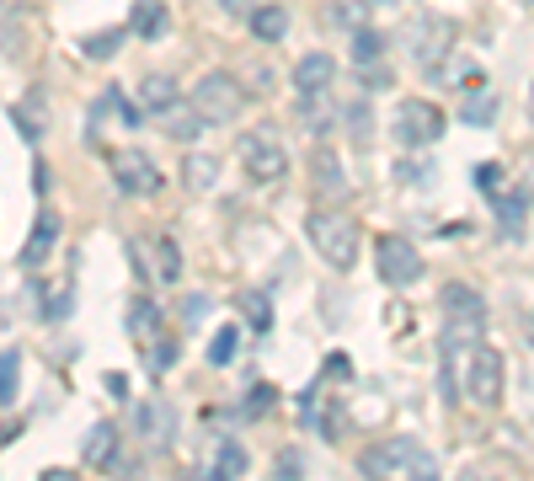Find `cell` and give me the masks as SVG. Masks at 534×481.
Returning a JSON list of instances; mask_svg holds the SVG:
<instances>
[{
    "label": "cell",
    "mask_w": 534,
    "mask_h": 481,
    "mask_svg": "<svg viewBox=\"0 0 534 481\" xmlns=\"http://www.w3.org/2000/svg\"><path fill=\"white\" fill-rule=\"evenodd\" d=\"M358 465H364V476H438V460L412 439V433H396V439H385V444H369L364 455H358Z\"/></svg>",
    "instance_id": "obj_1"
},
{
    "label": "cell",
    "mask_w": 534,
    "mask_h": 481,
    "mask_svg": "<svg viewBox=\"0 0 534 481\" xmlns=\"http://www.w3.org/2000/svg\"><path fill=\"white\" fill-rule=\"evenodd\" d=\"M444 348H476L481 343V327H486V300L470 284H444Z\"/></svg>",
    "instance_id": "obj_2"
},
{
    "label": "cell",
    "mask_w": 534,
    "mask_h": 481,
    "mask_svg": "<svg viewBox=\"0 0 534 481\" xmlns=\"http://www.w3.org/2000/svg\"><path fill=\"white\" fill-rule=\"evenodd\" d=\"M310 241H316V252L332 262L337 273H348L358 262V220H348V214L316 209L310 214Z\"/></svg>",
    "instance_id": "obj_3"
},
{
    "label": "cell",
    "mask_w": 534,
    "mask_h": 481,
    "mask_svg": "<svg viewBox=\"0 0 534 481\" xmlns=\"http://www.w3.org/2000/svg\"><path fill=\"white\" fill-rule=\"evenodd\" d=\"M390 134H396L401 150L433 145V139L444 134V107L428 102V97H406V102L396 107V123H390Z\"/></svg>",
    "instance_id": "obj_4"
},
{
    "label": "cell",
    "mask_w": 534,
    "mask_h": 481,
    "mask_svg": "<svg viewBox=\"0 0 534 481\" xmlns=\"http://www.w3.org/2000/svg\"><path fill=\"white\" fill-rule=\"evenodd\" d=\"M193 107L203 113V123H235V118H241V107H246V91H241L235 75L209 70V75L193 86Z\"/></svg>",
    "instance_id": "obj_5"
},
{
    "label": "cell",
    "mask_w": 534,
    "mask_h": 481,
    "mask_svg": "<svg viewBox=\"0 0 534 481\" xmlns=\"http://www.w3.org/2000/svg\"><path fill=\"white\" fill-rule=\"evenodd\" d=\"M460 391L476 401V407H497V401H502V353H497V348L476 343V348L465 353V380H460Z\"/></svg>",
    "instance_id": "obj_6"
},
{
    "label": "cell",
    "mask_w": 534,
    "mask_h": 481,
    "mask_svg": "<svg viewBox=\"0 0 534 481\" xmlns=\"http://www.w3.org/2000/svg\"><path fill=\"white\" fill-rule=\"evenodd\" d=\"M241 166L251 182H278L289 177V155L278 145L273 129H257V134H241Z\"/></svg>",
    "instance_id": "obj_7"
},
{
    "label": "cell",
    "mask_w": 534,
    "mask_h": 481,
    "mask_svg": "<svg viewBox=\"0 0 534 481\" xmlns=\"http://www.w3.org/2000/svg\"><path fill=\"white\" fill-rule=\"evenodd\" d=\"M129 332L150 348V369H166L177 359V348H171V337H166V316L150 300H129Z\"/></svg>",
    "instance_id": "obj_8"
},
{
    "label": "cell",
    "mask_w": 534,
    "mask_h": 481,
    "mask_svg": "<svg viewBox=\"0 0 534 481\" xmlns=\"http://www.w3.org/2000/svg\"><path fill=\"white\" fill-rule=\"evenodd\" d=\"M374 262H380V278L385 284H417L422 278V252L406 236H380V246H374Z\"/></svg>",
    "instance_id": "obj_9"
},
{
    "label": "cell",
    "mask_w": 534,
    "mask_h": 481,
    "mask_svg": "<svg viewBox=\"0 0 534 481\" xmlns=\"http://www.w3.org/2000/svg\"><path fill=\"white\" fill-rule=\"evenodd\" d=\"M107 166H113L118 188L134 193V198H145V193L161 188V172H155L150 155H139V150H113V155H107Z\"/></svg>",
    "instance_id": "obj_10"
},
{
    "label": "cell",
    "mask_w": 534,
    "mask_h": 481,
    "mask_svg": "<svg viewBox=\"0 0 534 481\" xmlns=\"http://www.w3.org/2000/svg\"><path fill=\"white\" fill-rule=\"evenodd\" d=\"M449 38H454V33H449V22H438V17H417L412 27H406V43H412V54H417V65H422V70H433L438 59L449 54V49H444Z\"/></svg>",
    "instance_id": "obj_11"
},
{
    "label": "cell",
    "mask_w": 534,
    "mask_h": 481,
    "mask_svg": "<svg viewBox=\"0 0 534 481\" xmlns=\"http://www.w3.org/2000/svg\"><path fill=\"white\" fill-rule=\"evenodd\" d=\"M332 81H337V59L332 54H305L300 65H294V86H300V97H321Z\"/></svg>",
    "instance_id": "obj_12"
},
{
    "label": "cell",
    "mask_w": 534,
    "mask_h": 481,
    "mask_svg": "<svg viewBox=\"0 0 534 481\" xmlns=\"http://www.w3.org/2000/svg\"><path fill=\"white\" fill-rule=\"evenodd\" d=\"M134 428L145 433L150 444H166V439H171V428H177V417H171V401H161V396L139 401V412H134Z\"/></svg>",
    "instance_id": "obj_13"
},
{
    "label": "cell",
    "mask_w": 534,
    "mask_h": 481,
    "mask_svg": "<svg viewBox=\"0 0 534 481\" xmlns=\"http://www.w3.org/2000/svg\"><path fill=\"white\" fill-rule=\"evenodd\" d=\"M54 241H59V220L54 214H38L33 236H27V246H22V268H43L49 252H54Z\"/></svg>",
    "instance_id": "obj_14"
},
{
    "label": "cell",
    "mask_w": 534,
    "mask_h": 481,
    "mask_svg": "<svg viewBox=\"0 0 534 481\" xmlns=\"http://www.w3.org/2000/svg\"><path fill=\"white\" fill-rule=\"evenodd\" d=\"M310 172H316V188L321 193H348V172H342V161H337V150L332 145H321L316 155H310Z\"/></svg>",
    "instance_id": "obj_15"
},
{
    "label": "cell",
    "mask_w": 534,
    "mask_h": 481,
    "mask_svg": "<svg viewBox=\"0 0 534 481\" xmlns=\"http://www.w3.org/2000/svg\"><path fill=\"white\" fill-rule=\"evenodd\" d=\"M155 118H161V129H166L171 139H198V129H203V113H198L193 102H187V107L171 102V107H161Z\"/></svg>",
    "instance_id": "obj_16"
},
{
    "label": "cell",
    "mask_w": 534,
    "mask_h": 481,
    "mask_svg": "<svg viewBox=\"0 0 534 481\" xmlns=\"http://www.w3.org/2000/svg\"><path fill=\"white\" fill-rule=\"evenodd\" d=\"M113 455H118V428L113 423H97V428L86 433V465H91V471H107Z\"/></svg>",
    "instance_id": "obj_17"
},
{
    "label": "cell",
    "mask_w": 534,
    "mask_h": 481,
    "mask_svg": "<svg viewBox=\"0 0 534 481\" xmlns=\"http://www.w3.org/2000/svg\"><path fill=\"white\" fill-rule=\"evenodd\" d=\"M182 182H187V193H209L219 182V161H214V155H187V161H182Z\"/></svg>",
    "instance_id": "obj_18"
},
{
    "label": "cell",
    "mask_w": 534,
    "mask_h": 481,
    "mask_svg": "<svg viewBox=\"0 0 534 481\" xmlns=\"http://www.w3.org/2000/svg\"><path fill=\"white\" fill-rule=\"evenodd\" d=\"M251 33H257L262 43H278L289 33V11L284 6H257L251 11Z\"/></svg>",
    "instance_id": "obj_19"
},
{
    "label": "cell",
    "mask_w": 534,
    "mask_h": 481,
    "mask_svg": "<svg viewBox=\"0 0 534 481\" xmlns=\"http://www.w3.org/2000/svg\"><path fill=\"white\" fill-rule=\"evenodd\" d=\"M134 33L139 38H161L166 33V6H161V0H134Z\"/></svg>",
    "instance_id": "obj_20"
},
{
    "label": "cell",
    "mask_w": 534,
    "mask_h": 481,
    "mask_svg": "<svg viewBox=\"0 0 534 481\" xmlns=\"http://www.w3.org/2000/svg\"><path fill=\"white\" fill-rule=\"evenodd\" d=\"M22 396V353H0V407H11V401Z\"/></svg>",
    "instance_id": "obj_21"
},
{
    "label": "cell",
    "mask_w": 534,
    "mask_h": 481,
    "mask_svg": "<svg viewBox=\"0 0 534 481\" xmlns=\"http://www.w3.org/2000/svg\"><path fill=\"white\" fill-rule=\"evenodd\" d=\"M139 102H145L150 113H161V107L177 102V81H171V75H145V86H139Z\"/></svg>",
    "instance_id": "obj_22"
},
{
    "label": "cell",
    "mask_w": 534,
    "mask_h": 481,
    "mask_svg": "<svg viewBox=\"0 0 534 481\" xmlns=\"http://www.w3.org/2000/svg\"><path fill=\"white\" fill-rule=\"evenodd\" d=\"M123 38H129V27H107V33H91V38H81V54H86V59H113Z\"/></svg>",
    "instance_id": "obj_23"
},
{
    "label": "cell",
    "mask_w": 534,
    "mask_h": 481,
    "mask_svg": "<svg viewBox=\"0 0 534 481\" xmlns=\"http://www.w3.org/2000/svg\"><path fill=\"white\" fill-rule=\"evenodd\" d=\"M380 54H385V38L380 33H369V27H358L353 33V65H380Z\"/></svg>",
    "instance_id": "obj_24"
},
{
    "label": "cell",
    "mask_w": 534,
    "mask_h": 481,
    "mask_svg": "<svg viewBox=\"0 0 534 481\" xmlns=\"http://www.w3.org/2000/svg\"><path fill=\"white\" fill-rule=\"evenodd\" d=\"M235 348H241V332H235V327H219V332H214V348H209V364H230Z\"/></svg>",
    "instance_id": "obj_25"
},
{
    "label": "cell",
    "mask_w": 534,
    "mask_h": 481,
    "mask_svg": "<svg viewBox=\"0 0 534 481\" xmlns=\"http://www.w3.org/2000/svg\"><path fill=\"white\" fill-rule=\"evenodd\" d=\"M155 252H161V268H155V273H161L166 284H177V278H182V252L171 241H155Z\"/></svg>",
    "instance_id": "obj_26"
},
{
    "label": "cell",
    "mask_w": 534,
    "mask_h": 481,
    "mask_svg": "<svg viewBox=\"0 0 534 481\" xmlns=\"http://www.w3.org/2000/svg\"><path fill=\"white\" fill-rule=\"evenodd\" d=\"M492 113H497V97H492V91H476V97H465V118H470V123H486Z\"/></svg>",
    "instance_id": "obj_27"
},
{
    "label": "cell",
    "mask_w": 534,
    "mask_h": 481,
    "mask_svg": "<svg viewBox=\"0 0 534 481\" xmlns=\"http://www.w3.org/2000/svg\"><path fill=\"white\" fill-rule=\"evenodd\" d=\"M246 471V455H241V444H225L219 449V465H214V476H241Z\"/></svg>",
    "instance_id": "obj_28"
},
{
    "label": "cell",
    "mask_w": 534,
    "mask_h": 481,
    "mask_svg": "<svg viewBox=\"0 0 534 481\" xmlns=\"http://www.w3.org/2000/svg\"><path fill=\"white\" fill-rule=\"evenodd\" d=\"M43 316H49V321H65V316H70V284H54V289H49Z\"/></svg>",
    "instance_id": "obj_29"
},
{
    "label": "cell",
    "mask_w": 534,
    "mask_h": 481,
    "mask_svg": "<svg viewBox=\"0 0 534 481\" xmlns=\"http://www.w3.org/2000/svg\"><path fill=\"white\" fill-rule=\"evenodd\" d=\"M502 230H508V236L524 230V198H502Z\"/></svg>",
    "instance_id": "obj_30"
},
{
    "label": "cell",
    "mask_w": 534,
    "mask_h": 481,
    "mask_svg": "<svg viewBox=\"0 0 534 481\" xmlns=\"http://www.w3.org/2000/svg\"><path fill=\"white\" fill-rule=\"evenodd\" d=\"M273 407V385H251V396H246V412H267Z\"/></svg>",
    "instance_id": "obj_31"
},
{
    "label": "cell",
    "mask_w": 534,
    "mask_h": 481,
    "mask_svg": "<svg viewBox=\"0 0 534 481\" xmlns=\"http://www.w3.org/2000/svg\"><path fill=\"white\" fill-rule=\"evenodd\" d=\"M219 11H230V17H251V11H257V0H219Z\"/></svg>",
    "instance_id": "obj_32"
},
{
    "label": "cell",
    "mask_w": 534,
    "mask_h": 481,
    "mask_svg": "<svg viewBox=\"0 0 534 481\" xmlns=\"http://www.w3.org/2000/svg\"><path fill=\"white\" fill-rule=\"evenodd\" d=\"M497 177H502V172H497V166H492V161H486V166H476V182H481V188H486V193H497Z\"/></svg>",
    "instance_id": "obj_33"
},
{
    "label": "cell",
    "mask_w": 534,
    "mask_h": 481,
    "mask_svg": "<svg viewBox=\"0 0 534 481\" xmlns=\"http://www.w3.org/2000/svg\"><path fill=\"white\" fill-rule=\"evenodd\" d=\"M246 316L257 321V327H267V300H262V294H251V300H246Z\"/></svg>",
    "instance_id": "obj_34"
},
{
    "label": "cell",
    "mask_w": 534,
    "mask_h": 481,
    "mask_svg": "<svg viewBox=\"0 0 534 481\" xmlns=\"http://www.w3.org/2000/svg\"><path fill=\"white\" fill-rule=\"evenodd\" d=\"M278 471H284V476H294V471H305V460L294 455V449H284V455H278Z\"/></svg>",
    "instance_id": "obj_35"
},
{
    "label": "cell",
    "mask_w": 534,
    "mask_h": 481,
    "mask_svg": "<svg viewBox=\"0 0 534 481\" xmlns=\"http://www.w3.org/2000/svg\"><path fill=\"white\" fill-rule=\"evenodd\" d=\"M529 118H534V91H529Z\"/></svg>",
    "instance_id": "obj_36"
}]
</instances>
